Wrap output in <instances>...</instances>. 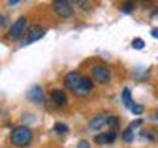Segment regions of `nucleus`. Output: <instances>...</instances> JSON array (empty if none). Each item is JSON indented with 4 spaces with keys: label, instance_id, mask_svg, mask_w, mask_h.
<instances>
[{
    "label": "nucleus",
    "instance_id": "nucleus-15",
    "mask_svg": "<svg viewBox=\"0 0 158 148\" xmlns=\"http://www.w3.org/2000/svg\"><path fill=\"white\" fill-rule=\"evenodd\" d=\"M120 10H122L123 13H133V10H135V3H130V2L122 3L120 5Z\"/></svg>",
    "mask_w": 158,
    "mask_h": 148
},
{
    "label": "nucleus",
    "instance_id": "nucleus-22",
    "mask_svg": "<svg viewBox=\"0 0 158 148\" xmlns=\"http://www.w3.org/2000/svg\"><path fill=\"white\" fill-rule=\"evenodd\" d=\"M150 118H152V120H155V122H158V110L153 112L152 115H150Z\"/></svg>",
    "mask_w": 158,
    "mask_h": 148
},
{
    "label": "nucleus",
    "instance_id": "nucleus-10",
    "mask_svg": "<svg viewBox=\"0 0 158 148\" xmlns=\"http://www.w3.org/2000/svg\"><path fill=\"white\" fill-rule=\"evenodd\" d=\"M106 118L107 117H104V115L92 117L91 120H89V128H91V130H99V128H102L104 125H106Z\"/></svg>",
    "mask_w": 158,
    "mask_h": 148
},
{
    "label": "nucleus",
    "instance_id": "nucleus-25",
    "mask_svg": "<svg viewBox=\"0 0 158 148\" xmlns=\"http://www.w3.org/2000/svg\"><path fill=\"white\" fill-rule=\"evenodd\" d=\"M156 17H158V8H156V10H155V12H153V13H152V18H156Z\"/></svg>",
    "mask_w": 158,
    "mask_h": 148
},
{
    "label": "nucleus",
    "instance_id": "nucleus-14",
    "mask_svg": "<svg viewBox=\"0 0 158 148\" xmlns=\"http://www.w3.org/2000/svg\"><path fill=\"white\" fill-rule=\"evenodd\" d=\"M133 138H135V135H133V130H130V128L123 130V133H122V140L125 142V143H132Z\"/></svg>",
    "mask_w": 158,
    "mask_h": 148
},
{
    "label": "nucleus",
    "instance_id": "nucleus-3",
    "mask_svg": "<svg viewBox=\"0 0 158 148\" xmlns=\"http://www.w3.org/2000/svg\"><path fill=\"white\" fill-rule=\"evenodd\" d=\"M44 35H46V30L43 27H38V25H33V27H28L27 31L23 35V39H22V46H28V44H31L35 41H38L40 38H43Z\"/></svg>",
    "mask_w": 158,
    "mask_h": 148
},
{
    "label": "nucleus",
    "instance_id": "nucleus-9",
    "mask_svg": "<svg viewBox=\"0 0 158 148\" xmlns=\"http://www.w3.org/2000/svg\"><path fill=\"white\" fill-rule=\"evenodd\" d=\"M117 132H107V133H99V135L96 137V143H99V145H104V143H114L117 138Z\"/></svg>",
    "mask_w": 158,
    "mask_h": 148
},
{
    "label": "nucleus",
    "instance_id": "nucleus-23",
    "mask_svg": "<svg viewBox=\"0 0 158 148\" xmlns=\"http://www.w3.org/2000/svg\"><path fill=\"white\" fill-rule=\"evenodd\" d=\"M5 23H7V18H5V15L0 13V27H2V25H5Z\"/></svg>",
    "mask_w": 158,
    "mask_h": 148
},
{
    "label": "nucleus",
    "instance_id": "nucleus-19",
    "mask_svg": "<svg viewBox=\"0 0 158 148\" xmlns=\"http://www.w3.org/2000/svg\"><path fill=\"white\" fill-rule=\"evenodd\" d=\"M140 125H142V120H140V118H137V120H133L130 123V127H128V128H130V130H135V128H138Z\"/></svg>",
    "mask_w": 158,
    "mask_h": 148
},
{
    "label": "nucleus",
    "instance_id": "nucleus-16",
    "mask_svg": "<svg viewBox=\"0 0 158 148\" xmlns=\"http://www.w3.org/2000/svg\"><path fill=\"white\" fill-rule=\"evenodd\" d=\"M132 48H133V49H143V48H145V41H143L142 38L132 39Z\"/></svg>",
    "mask_w": 158,
    "mask_h": 148
},
{
    "label": "nucleus",
    "instance_id": "nucleus-17",
    "mask_svg": "<svg viewBox=\"0 0 158 148\" xmlns=\"http://www.w3.org/2000/svg\"><path fill=\"white\" fill-rule=\"evenodd\" d=\"M82 87L86 89V91L91 92V89H92V79L91 77H82Z\"/></svg>",
    "mask_w": 158,
    "mask_h": 148
},
{
    "label": "nucleus",
    "instance_id": "nucleus-12",
    "mask_svg": "<svg viewBox=\"0 0 158 148\" xmlns=\"http://www.w3.org/2000/svg\"><path fill=\"white\" fill-rule=\"evenodd\" d=\"M53 130L58 133V135H66V133L69 132V128L66 123H63V122H56L54 123V127H53Z\"/></svg>",
    "mask_w": 158,
    "mask_h": 148
},
{
    "label": "nucleus",
    "instance_id": "nucleus-5",
    "mask_svg": "<svg viewBox=\"0 0 158 148\" xmlns=\"http://www.w3.org/2000/svg\"><path fill=\"white\" fill-rule=\"evenodd\" d=\"M91 76L94 81H97L99 84H106L109 82V79H110V71H109V68H106L104 64H96V66H92L91 69Z\"/></svg>",
    "mask_w": 158,
    "mask_h": 148
},
{
    "label": "nucleus",
    "instance_id": "nucleus-6",
    "mask_svg": "<svg viewBox=\"0 0 158 148\" xmlns=\"http://www.w3.org/2000/svg\"><path fill=\"white\" fill-rule=\"evenodd\" d=\"M25 28H27V18L20 17L17 22H13V25L8 30V38L10 39H20L25 35Z\"/></svg>",
    "mask_w": 158,
    "mask_h": 148
},
{
    "label": "nucleus",
    "instance_id": "nucleus-13",
    "mask_svg": "<svg viewBox=\"0 0 158 148\" xmlns=\"http://www.w3.org/2000/svg\"><path fill=\"white\" fill-rule=\"evenodd\" d=\"M106 125L110 127L112 132H115V128L118 127V117H115V115H109V117L106 118Z\"/></svg>",
    "mask_w": 158,
    "mask_h": 148
},
{
    "label": "nucleus",
    "instance_id": "nucleus-18",
    "mask_svg": "<svg viewBox=\"0 0 158 148\" xmlns=\"http://www.w3.org/2000/svg\"><path fill=\"white\" fill-rule=\"evenodd\" d=\"M130 110H132V113H135V115H140V113L143 112V105L142 104H133V105L130 107Z\"/></svg>",
    "mask_w": 158,
    "mask_h": 148
},
{
    "label": "nucleus",
    "instance_id": "nucleus-8",
    "mask_svg": "<svg viewBox=\"0 0 158 148\" xmlns=\"http://www.w3.org/2000/svg\"><path fill=\"white\" fill-rule=\"evenodd\" d=\"M49 96H51L53 104H56L58 107H64V105H66L68 97H66V94H64V92L61 91V89H53Z\"/></svg>",
    "mask_w": 158,
    "mask_h": 148
},
{
    "label": "nucleus",
    "instance_id": "nucleus-7",
    "mask_svg": "<svg viewBox=\"0 0 158 148\" xmlns=\"http://www.w3.org/2000/svg\"><path fill=\"white\" fill-rule=\"evenodd\" d=\"M27 97H28L33 104H43V89L35 84V86H31V87L27 91Z\"/></svg>",
    "mask_w": 158,
    "mask_h": 148
},
{
    "label": "nucleus",
    "instance_id": "nucleus-24",
    "mask_svg": "<svg viewBox=\"0 0 158 148\" xmlns=\"http://www.w3.org/2000/svg\"><path fill=\"white\" fill-rule=\"evenodd\" d=\"M7 3H8V5H17V3H18V0H8Z\"/></svg>",
    "mask_w": 158,
    "mask_h": 148
},
{
    "label": "nucleus",
    "instance_id": "nucleus-1",
    "mask_svg": "<svg viewBox=\"0 0 158 148\" xmlns=\"http://www.w3.org/2000/svg\"><path fill=\"white\" fill-rule=\"evenodd\" d=\"M82 77L79 72L76 71H71V72H68L66 74V77H64V84H66V87L69 89V91H73L74 96H77V97H86L89 91H86V89L82 87Z\"/></svg>",
    "mask_w": 158,
    "mask_h": 148
},
{
    "label": "nucleus",
    "instance_id": "nucleus-11",
    "mask_svg": "<svg viewBox=\"0 0 158 148\" xmlns=\"http://www.w3.org/2000/svg\"><path fill=\"white\" fill-rule=\"evenodd\" d=\"M122 102H123V105H125L128 110H130V107L133 105V104H135V102L132 101V94H130V91H128L127 87L122 91Z\"/></svg>",
    "mask_w": 158,
    "mask_h": 148
},
{
    "label": "nucleus",
    "instance_id": "nucleus-20",
    "mask_svg": "<svg viewBox=\"0 0 158 148\" xmlns=\"http://www.w3.org/2000/svg\"><path fill=\"white\" fill-rule=\"evenodd\" d=\"M77 148H91V145H89L86 140H81V142L77 143Z\"/></svg>",
    "mask_w": 158,
    "mask_h": 148
},
{
    "label": "nucleus",
    "instance_id": "nucleus-21",
    "mask_svg": "<svg viewBox=\"0 0 158 148\" xmlns=\"http://www.w3.org/2000/svg\"><path fill=\"white\" fill-rule=\"evenodd\" d=\"M150 33H152V36H153V38H156V39H158V27H156V28H152V31H150Z\"/></svg>",
    "mask_w": 158,
    "mask_h": 148
},
{
    "label": "nucleus",
    "instance_id": "nucleus-4",
    "mask_svg": "<svg viewBox=\"0 0 158 148\" xmlns=\"http://www.w3.org/2000/svg\"><path fill=\"white\" fill-rule=\"evenodd\" d=\"M51 8L53 12L58 15L59 18H71L73 13H74V8H73V3L68 2V0H54L51 3Z\"/></svg>",
    "mask_w": 158,
    "mask_h": 148
},
{
    "label": "nucleus",
    "instance_id": "nucleus-2",
    "mask_svg": "<svg viewBox=\"0 0 158 148\" xmlns=\"http://www.w3.org/2000/svg\"><path fill=\"white\" fill-rule=\"evenodd\" d=\"M31 138H33L31 130L25 125H20L17 128H13L12 133H10V142H12V145H15V146H27L31 143Z\"/></svg>",
    "mask_w": 158,
    "mask_h": 148
}]
</instances>
